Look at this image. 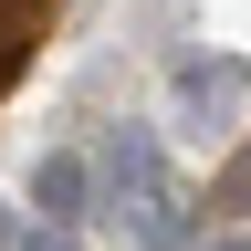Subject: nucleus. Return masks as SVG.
I'll return each mask as SVG.
<instances>
[{"instance_id": "1", "label": "nucleus", "mask_w": 251, "mask_h": 251, "mask_svg": "<svg viewBox=\"0 0 251 251\" xmlns=\"http://www.w3.org/2000/svg\"><path fill=\"white\" fill-rule=\"evenodd\" d=\"M241 105H251V63L241 52H188L168 74V126L178 136H241Z\"/></svg>"}, {"instance_id": "2", "label": "nucleus", "mask_w": 251, "mask_h": 251, "mask_svg": "<svg viewBox=\"0 0 251 251\" xmlns=\"http://www.w3.org/2000/svg\"><path fill=\"white\" fill-rule=\"evenodd\" d=\"M157 178H168V147H157V126H115V136H105V157H94V199H115V220H126Z\"/></svg>"}, {"instance_id": "3", "label": "nucleus", "mask_w": 251, "mask_h": 251, "mask_svg": "<svg viewBox=\"0 0 251 251\" xmlns=\"http://www.w3.org/2000/svg\"><path fill=\"white\" fill-rule=\"evenodd\" d=\"M31 209H42L52 230H84V220H94V157L42 147V157H31Z\"/></svg>"}, {"instance_id": "4", "label": "nucleus", "mask_w": 251, "mask_h": 251, "mask_svg": "<svg viewBox=\"0 0 251 251\" xmlns=\"http://www.w3.org/2000/svg\"><path fill=\"white\" fill-rule=\"evenodd\" d=\"M188 209H199V199H188L178 178H157L147 199L126 209V230H136V251H188Z\"/></svg>"}, {"instance_id": "5", "label": "nucleus", "mask_w": 251, "mask_h": 251, "mask_svg": "<svg viewBox=\"0 0 251 251\" xmlns=\"http://www.w3.org/2000/svg\"><path fill=\"white\" fill-rule=\"evenodd\" d=\"M209 209H251V147H241V157H230V168H220V178H209Z\"/></svg>"}, {"instance_id": "6", "label": "nucleus", "mask_w": 251, "mask_h": 251, "mask_svg": "<svg viewBox=\"0 0 251 251\" xmlns=\"http://www.w3.org/2000/svg\"><path fill=\"white\" fill-rule=\"evenodd\" d=\"M11 251H84V230H52V220H31V230H21Z\"/></svg>"}, {"instance_id": "7", "label": "nucleus", "mask_w": 251, "mask_h": 251, "mask_svg": "<svg viewBox=\"0 0 251 251\" xmlns=\"http://www.w3.org/2000/svg\"><path fill=\"white\" fill-rule=\"evenodd\" d=\"M209 251H251V230H220V241H209Z\"/></svg>"}, {"instance_id": "8", "label": "nucleus", "mask_w": 251, "mask_h": 251, "mask_svg": "<svg viewBox=\"0 0 251 251\" xmlns=\"http://www.w3.org/2000/svg\"><path fill=\"white\" fill-rule=\"evenodd\" d=\"M0 251H11V209H0Z\"/></svg>"}]
</instances>
